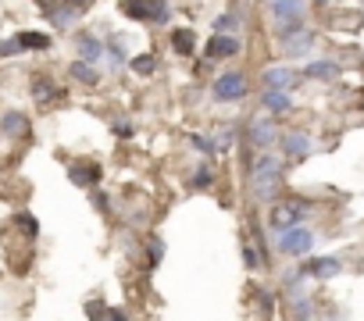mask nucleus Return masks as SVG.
Segmentation results:
<instances>
[{
	"instance_id": "9",
	"label": "nucleus",
	"mask_w": 364,
	"mask_h": 321,
	"mask_svg": "<svg viewBox=\"0 0 364 321\" xmlns=\"http://www.w3.org/2000/svg\"><path fill=\"white\" fill-rule=\"evenodd\" d=\"M300 271L308 275V278H336L343 271V261L336 253H325V257H311V261H303Z\"/></svg>"
},
{
	"instance_id": "27",
	"label": "nucleus",
	"mask_w": 364,
	"mask_h": 321,
	"mask_svg": "<svg viewBox=\"0 0 364 321\" xmlns=\"http://www.w3.org/2000/svg\"><path fill=\"white\" fill-rule=\"evenodd\" d=\"M243 264H247V271H257V268L264 264V257H261V250H254L250 243H243Z\"/></svg>"
},
{
	"instance_id": "4",
	"label": "nucleus",
	"mask_w": 364,
	"mask_h": 321,
	"mask_svg": "<svg viewBox=\"0 0 364 321\" xmlns=\"http://www.w3.org/2000/svg\"><path fill=\"white\" fill-rule=\"evenodd\" d=\"M247 143H250L257 154L279 147V121L271 118V114H254V118L247 121Z\"/></svg>"
},
{
	"instance_id": "5",
	"label": "nucleus",
	"mask_w": 364,
	"mask_h": 321,
	"mask_svg": "<svg viewBox=\"0 0 364 321\" xmlns=\"http://www.w3.org/2000/svg\"><path fill=\"white\" fill-rule=\"evenodd\" d=\"M247 93H250V86H247V75L243 72H222L215 79V86H211V96H215L218 104H236Z\"/></svg>"
},
{
	"instance_id": "8",
	"label": "nucleus",
	"mask_w": 364,
	"mask_h": 321,
	"mask_svg": "<svg viewBox=\"0 0 364 321\" xmlns=\"http://www.w3.org/2000/svg\"><path fill=\"white\" fill-rule=\"evenodd\" d=\"M239 50H243V43L232 36V32H215V36L207 40V47H204V61L218 64V61H225V57H236Z\"/></svg>"
},
{
	"instance_id": "36",
	"label": "nucleus",
	"mask_w": 364,
	"mask_h": 321,
	"mask_svg": "<svg viewBox=\"0 0 364 321\" xmlns=\"http://www.w3.org/2000/svg\"><path fill=\"white\" fill-rule=\"evenodd\" d=\"M107 321H129V314L121 307H107Z\"/></svg>"
},
{
	"instance_id": "16",
	"label": "nucleus",
	"mask_w": 364,
	"mask_h": 321,
	"mask_svg": "<svg viewBox=\"0 0 364 321\" xmlns=\"http://www.w3.org/2000/svg\"><path fill=\"white\" fill-rule=\"evenodd\" d=\"M282 50H286V57H308V54L314 50V32L308 29V32H300V36L286 40V43H282Z\"/></svg>"
},
{
	"instance_id": "23",
	"label": "nucleus",
	"mask_w": 364,
	"mask_h": 321,
	"mask_svg": "<svg viewBox=\"0 0 364 321\" xmlns=\"http://www.w3.org/2000/svg\"><path fill=\"white\" fill-rule=\"evenodd\" d=\"M121 11H126L132 22H150V0H126Z\"/></svg>"
},
{
	"instance_id": "21",
	"label": "nucleus",
	"mask_w": 364,
	"mask_h": 321,
	"mask_svg": "<svg viewBox=\"0 0 364 321\" xmlns=\"http://www.w3.org/2000/svg\"><path fill=\"white\" fill-rule=\"evenodd\" d=\"M15 40L22 50H47L50 47V36H43V32H18Z\"/></svg>"
},
{
	"instance_id": "7",
	"label": "nucleus",
	"mask_w": 364,
	"mask_h": 321,
	"mask_svg": "<svg viewBox=\"0 0 364 321\" xmlns=\"http://www.w3.org/2000/svg\"><path fill=\"white\" fill-rule=\"evenodd\" d=\"M300 72H293L289 64H268V68L261 72V89H296L300 86Z\"/></svg>"
},
{
	"instance_id": "28",
	"label": "nucleus",
	"mask_w": 364,
	"mask_h": 321,
	"mask_svg": "<svg viewBox=\"0 0 364 321\" xmlns=\"http://www.w3.org/2000/svg\"><path fill=\"white\" fill-rule=\"evenodd\" d=\"M236 29H239V15H236V11H225V15H218V22H215V32H232V36H236Z\"/></svg>"
},
{
	"instance_id": "17",
	"label": "nucleus",
	"mask_w": 364,
	"mask_h": 321,
	"mask_svg": "<svg viewBox=\"0 0 364 321\" xmlns=\"http://www.w3.org/2000/svg\"><path fill=\"white\" fill-rule=\"evenodd\" d=\"M68 75H72L79 86H97V82H100V72H97V64H89V61H72Z\"/></svg>"
},
{
	"instance_id": "15",
	"label": "nucleus",
	"mask_w": 364,
	"mask_h": 321,
	"mask_svg": "<svg viewBox=\"0 0 364 321\" xmlns=\"http://www.w3.org/2000/svg\"><path fill=\"white\" fill-rule=\"evenodd\" d=\"M68 179H72V186H79V189H93V186L100 182V168H93V165H72V168H68Z\"/></svg>"
},
{
	"instance_id": "31",
	"label": "nucleus",
	"mask_w": 364,
	"mask_h": 321,
	"mask_svg": "<svg viewBox=\"0 0 364 321\" xmlns=\"http://www.w3.org/2000/svg\"><path fill=\"white\" fill-rule=\"evenodd\" d=\"M150 22H158V25L168 22V0H150Z\"/></svg>"
},
{
	"instance_id": "6",
	"label": "nucleus",
	"mask_w": 364,
	"mask_h": 321,
	"mask_svg": "<svg viewBox=\"0 0 364 321\" xmlns=\"http://www.w3.org/2000/svg\"><path fill=\"white\" fill-rule=\"evenodd\" d=\"M279 150L286 160H303L314 150V136L303 133V128H289V133H279Z\"/></svg>"
},
{
	"instance_id": "3",
	"label": "nucleus",
	"mask_w": 364,
	"mask_h": 321,
	"mask_svg": "<svg viewBox=\"0 0 364 321\" xmlns=\"http://www.w3.org/2000/svg\"><path fill=\"white\" fill-rule=\"evenodd\" d=\"M311 214H314V204L303 200V197H296V200H275V204H271V211H268V225H271V232H282V229H289V225H303Z\"/></svg>"
},
{
	"instance_id": "12",
	"label": "nucleus",
	"mask_w": 364,
	"mask_h": 321,
	"mask_svg": "<svg viewBox=\"0 0 364 321\" xmlns=\"http://www.w3.org/2000/svg\"><path fill=\"white\" fill-rule=\"evenodd\" d=\"M271 22H289V18H303L308 15V0H271L268 4Z\"/></svg>"
},
{
	"instance_id": "26",
	"label": "nucleus",
	"mask_w": 364,
	"mask_h": 321,
	"mask_svg": "<svg viewBox=\"0 0 364 321\" xmlns=\"http://www.w3.org/2000/svg\"><path fill=\"white\" fill-rule=\"evenodd\" d=\"M33 96H36L40 104H47V100H54V96H57V86L50 79H36L33 82Z\"/></svg>"
},
{
	"instance_id": "25",
	"label": "nucleus",
	"mask_w": 364,
	"mask_h": 321,
	"mask_svg": "<svg viewBox=\"0 0 364 321\" xmlns=\"http://www.w3.org/2000/svg\"><path fill=\"white\" fill-rule=\"evenodd\" d=\"M107 54H111V64H114V68H121V64L129 61V54H126V40H121V36L114 40V36H111V40H107Z\"/></svg>"
},
{
	"instance_id": "18",
	"label": "nucleus",
	"mask_w": 364,
	"mask_h": 321,
	"mask_svg": "<svg viewBox=\"0 0 364 321\" xmlns=\"http://www.w3.org/2000/svg\"><path fill=\"white\" fill-rule=\"evenodd\" d=\"M193 29H172V50L182 54V57H190L193 54Z\"/></svg>"
},
{
	"instance_id": "22",
	"label": "nucleus",
	"mask_w": 364,
	"mask_h": 321,
	"mask_svg": "<svg viewBox=\"0 0 364 321\" xmlns=\"http://www.w3.org/2000/svg\"><path fill=\"white\" fill-rule=\"evenodd\" d=\"M129 68L136 75H154L158 72V57L154 54H136V57H129Z\"/></svg>"
},
{
	"instance_id": "14",
	"label": "nucleus",
	"mask_w": 364,
	"mask_h": 321,
	"mask_svg": "<svg viewBox=\"0 0 364 321\" xmlns=\"http://www.w3.org/2000/svg\"><path fill=\"white\" fill-rule=\"evenodd\" d=\"M0 133L4 136H29V114H18V111H8L0 114Z\"/></svg>"
},
{
	"instance_id": "11",
	"label": "nucleus",
	"mask_w": 364,
	"mask_h": 321,
	"mask_svg": "<svg viewBox=\"0 0 364 321\" xmlns=\"http://www.w3.org/2000/svg\"><path fill=\"white\" fill-rule=\"evenodd\" d=\"M261 107H264L271 118L289 114V111H293V96H289L286 89H261Z\"/></svg>"
},
{
	"instance_id": "1",
	"label": "nucleus",
	"mask_w": 364,
	"mask_h": 321,
	"mask_svg": "<svg viewBox=\"0 0 364 321\" xmlns=\"http://www.w3.org/2000/svg\"><path fill=\"white\" fill-rule=\"evenodd\" d=\"M282 172H286V157L261 150L250 165V193L257 204H275L282 193Z\"/></svg>"
},
{
	"instance_id": "2",
	"label": "nucleus",
	"mask_w": 364,
	"mask_h": 321,
	"mask_svg": "<svg viewBox=\"0 0 364 321\" xmlns=\"http://www.w3.org/2000/svg\"><path fill=\"white\" fill-rule=\"evenodd\" d=\"M271 243H275V250L282 257H308L318 243V232L303 221V225H289L282 232H271Z\"/></svg>"
},
{
	"instance_id": "13",
	"label": "nucleus",
	"mask_w": 364,
	"mask_h": 321,
	"mask_svg": "<svg viewBox=\"0 0 364 321\" xmlns=\"http://www.w3.org/2000/svg\"><path fill=\"white\" fill-rule=\"evenodd\" d=\"M75 50H79V61H89V64H97L104 57V43L93 36V32H79V36H75Z\"/></svg>"
},
{
	"instance_id": "35",
	"label": "nucleus",
	"mask_w": 364,
	"mask_h": 321,
	"mask_svg": "<svg viewBox=\"0 0 364 321\" xmlns=\"http://www.w3.org/2000/svg\"><path fill=\"white\" fill-rule=\"evenodd\" d=\"M89 197H93V207H97V211H107V197H104V193L89 189Z\"/></svg>"
},
{
	"instance_id": "33",
	"label": "nucleus",
	"mask_w": 364,
	"mask_h": 321,
	"mask_svg": "<svg viewBox=\"0 0 364 321\" xmlns=\"http://www.w3.org/2000/svg\"><path fill=\"white\" fill-rule=\"evenodd\" d=\"M86 314H89V321H107V307L100 300H89L86 304Z\"/></svg>"
},
{
	"instance_id": "38",
	"label": "nucleus",
	"mask_w": 364,
	"mask_h": 321,
	"mask_svg": "<svg viewBox=\"0 0 364 321\" xmlns=\"http://www.w3.org/2000/svg\"><path fill=\"white\" fill-rule=\"evenodd\" d=\"M264 4H271V0H264Z\"/></svg>"
},
{
	"instance_id": "20",
	"label": "nucleus",
	"mask_w": 364,
	"mask_h": 321,
	"mask_svg": "<svg viewBox=\"0 0 364 321\" xmlns=\"http://www.w3.org/2000/svg\"><path fill=\"white\" fill-rule=\"evenodd\" d=\"M300 32H308V22L303 18H289V22H275V36L286 43V40H293V36H300Z\"/></svg>"
},
{
	"instance_id": "24",
	"label": "nucleus",
	"mask_w": 364,
	"mask_h": 321,
	"mask_svg": "<svg viewBox=\"0 0 364 321\" xmlns=\"http://www.w3.org/2000/svg\"><path fill=\"white\" fill-rule=\"evenodd\" d=\"M161 257H165V239H161V236H150V239H146V264L158 268Z\"/></svg>"
},
{
	"instance_id": "10",
	"label": "nucleus",
	"mask_w": 364,
	"mask_h": 321,
	"mask_svg": "<svg viewBox=\"0 0 364 321\" xmlns=\"http://www.w3.org/2000/svg\"><path fill=\"white\" fill-rule=\"evenodd\" d=\"M303 79H318V82H332V79H340L343 75V68L332 57H314V61H308L303 64V72H300Z\"/></svg>"
},
{
	"instance_id": "19",
	"label": "nucleus",
	"mask_w": 364,
	"mask_h": 321,
	"mask_svg": "<svg viewBox=\"0 0 364 321\" xmlns=\"http://www.w3.org/2000/svg\"><path fill=\"white\" fill-rule=\"evenodd\" d=\"M211 186H215V168L204 160V165H197L193 175H190V189H200V193H204V189H211Z\"/></svg>"
},
{
	"instance_id": "37",
	"label": "nucleus",
	"mask_w": 364,
	"mask_h": 321,
	"mask_svg": "<svg viewBox=\"0 0 364 321\" xmlns=\"http://www.w3.org/2000/svg\"><path fill=\"white\" fill-rule=\"evenodd\" d=\"M114 133L118 136H132V125L129 121H114Z\"/></svg>"
},
{
	"instance_id": "32",
	"label": "nucleus",
	"mask_w": 364,
	"mask_h": 321,
	"mask_svg": "<svg viewBox=\"0 0 364 321\" xmlns=\"http://www.w3.org/2000/svg\"><path fill=\"white\" fill-rule=\"evenodd\" d=\"M232 143H236V128H232V125H229V128H218V136H215V147H218V150H229Z\"/></svg>"
},
{
	"instance_id": "29",
	"label": "nucleus",
	"mask_w": 364,
	"mask_h": 321,
	"mask_svg": "<svg viewBox=\"0 0 364 321\" xmlns=\"http://www.w3.org/2000/svg\"><path fill=\"white\" fill-rule=\"evenodd\" d=\"M190 147H193L197 154H204V157H211V154L218 150V147H215V140H211V136H190Z\"/></svg>"
},
{
	"instance_id": "34",
	"label": "nucleus",
	"mask_w": 364,
	"mask_h": 321,
	"mask_svg": "<svg viewBox=\"0 0 364 321\" xmlns=\"http://www.w3.org/2000/svg\"><path fill=\"white\" fill-rule=\"evenodd\" d=\"M15 54H22L18 40H8V43H0V57H15Z\"/></svg>"
},
{
	"instance_id": "30",
	"label": "nucleus",
	"mask_w": 364,
	"mask_h": 321,
	"mask_svg": "<svg viewBox=\"0 0 364 321\" xmlns=\"http://www.w3.org/2000/svg\"><path fill=\"white\" fill-rule=\"evenodd\" d=\"M15 221H18V225H22V232H25V236H29V239H36V236H40V221H36V218H33V214H18V218H15Z\"/></svg>"
}]
</instances>
